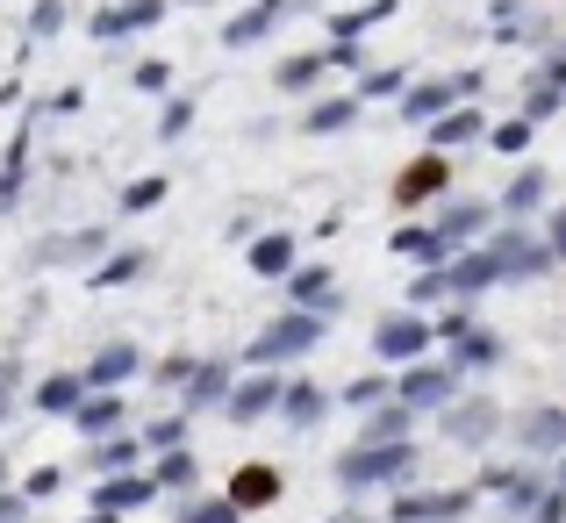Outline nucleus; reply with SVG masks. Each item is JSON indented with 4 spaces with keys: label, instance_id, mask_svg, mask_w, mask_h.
Instances as JSON below:
<instances>
[{
    "label": "nucleus",
    "instance_id": "f257e3e1",
    "mask_svg": "<svg viewBox=\"0 0 566 523\" xmlns=\"http://www.w3.org/2000/svg\"><path fill=\"white\" fill-rule=\"evenodd\" d=\"M331 337V316H316V308H280V316H265L259 331L244 337V366H280V373H294L308 352Z\"/></svg>",
    "mask_w": 566,
    "mask_h": 523
},
{
    "label": "nucleus",
    "instance_id": "f03ea898",
    "mask_svg": "<svg viewBox=\"0 0 566 523\" xmlns=\"http://www.w3.org/2000/svg\"><path fill=\"white\" fill-rule=\"evenodd\" d=\"M438 352V316L430 308H387V316L374 323V366L387 373H401V366H416V358H430Z\"/></svg>",
    "mask_w": 566,
    "mask_h": 523
},
{
    "label": "nucleus",
    "instance_id": "7ed1b4c3",
    "mask_svg": "<svg viewBox=\"0 0 566 523\" xmlns=\"http://www.w3.org/2000/svg\"><path fill=\"white\" fill-rule=\"evenodd\" d=\"M452 179H459V166H452V151H416L409 166L395 172V187H387V201H395V216H423V208H438V201H452Z\"/></svg>",
    "mask_w": 566,
    "mask_h": 523
},
{
    "label": "nucleus",
    "instance_id": "20e7f679",
    "mask_svg": "<svg viewBox=\"0 0 566 523\" xmlns=\"http://www.w3.org/2000/svg\"><path fill=\"white\" fill-rule=\"evenodd\" d=\"M488 251H495V265H502V287H531V280L559 273V251L545 244V230H531V222H502V230L488 237Z\"/></svg>",
    "mask_w": 566,
    "mask_h": 523
},
{
    "label": "nucleus",
    "instance_id": "39448f33",
    "mask_svg": "<svg viewBox=\"0 0 566 523\" xmlns=\"http://www.w3.org/2000/svg\"><path fill=\"white\" fill-rule=\"evenodd\" d=\"M395 395L409 401L416 416H438L444 401L467 395V366H459L452 352H430V358H416V366H401V373H395Z\"/></svg>",
    "mask_w": 566,
    "mask_h": 523
},
{
    "label": "nucleus",
    "instance_id": "423d86ee",
    "mask_svg": "<svg viewBox=\"0 0 566 523\" xmlns=\"http://www.w3.org/2000/svg\"><path fill=\"white\" fill-rule=\"evenodd\" d=\"M438 430H444L452 444H467V452H488V444L510 430V409H502L488 387H467L459 401H444V409H438Z\"/></svg>",
    "mask_w": 566,
    "mask_h": 523
},
{
    "label": "nucleus",
    "instance_id": "0eeeda50",
    "mask_svg": "<svg viewBox=\"0 0 566 523\" xmlns=\"http://www.w3.org/2000/svg\"><path fill=\"white\" fill-rule=\"evenodd\" d=\"M280 395H287V373L280 366H244L237 387H230V401H222V416H230L237 430H251V423H265V416H280Z\"/></svg>",
    "mask_w": 566,
    "mask_h": 523
},
{
    "label": "nucleus",
    "instance_id": "6e6552de",
    "mask_svg": "<svg viewBox=\"0 0 566 523\" xmlns=\"http://www.w3.org/2000/svg\"><path fill=\"white\" fill-rule=\"evenodd\" d=\"M409 467H416L409 438H395V444H380V438H359L345 459H337V481H345V488H374V481H401Z\"/></svg>",
    "mask_w": 566,
    "mask_h": 523
},
{
    "label": "nucleus",
    "instance_id": "1a4fd4ad",
    "mask_svg": "<svg viewBox=\"0 0 566 523\" xmlns=\"http://www.w3.org/2000/svg\"><path fill=\"white\" fill-rule=\"evenodd\" d=\"M430 222L444 230V244H452V251H467V244H488V237L502 230V208H495V193H488V201H481V193H459V201L430 208Z\"/></svg>",
    "mask_w": 566,
    "mask_h": 523
},
{
    "label": "nucleus",
    "instance_id": "9d476101",
    "mask_svg": "<svg viewBox=\"0 0 566 523\" xmlns=\"http://www.w3.org/2000/svg\"><path fill=\"white\" fill-rule=\"evenodd\" d=\"M559 108H566V51H545L538 65L524 72V86H516V115L545 129Z\"/></svg>",
    "mask_w": 566,
    "mask_h": 523
},
{
    "label": "nucleus",
    "instance_id": "9b49d317",
    "mask_svg": "<svg viewBox=\"0 0 566 523\" xmlns=\"http://www.w3.org/2000/svg\"><path fill=\"white\" fill-rule=\"evenodd\" d=\"M280 294H287V308H316V316H345V287H337V265L331 259H302L287 280H280Z\"/></svg>",
    "mask_w": 566,
    "mask_h": 523
},
{
    "label": "nucleus",
    "instance_id": "f8f14e48",
    "mask_svg": "<svg viewBox=\"0 0 566 523\" xmlns=\"http://www.w3.org/2000/svg\"><path fill=\"white\" fill-rule=\"evenodd\" d=\"M495 208H502V222H538L545 208H553V172H545L538 158H524V166H516L510 179H502Z\"/></svg>",
    "mask_w": 566,
    "mask_h": 523
},
{
    "label": "nucleus",
    "instance_id": "ddd939ff",
    "mask_svg": "<svg viewBox=\"0 0 566 523\" xmlns=\"http://www.w3.org/2000/svg\"><path fill=\"white\" fill-rule=\"evenodd\" d=\"M80 373H86V387H129V380H144V373H151V358H144L137 337H108V345L86 358Z\"/></svg>",
    "mask_w": 566,
    "mask_h": 523
},
{
    "label": "nucleus",
    "instance_id": "4468645a",
    "mask_svg": "<svg viewBox=\"0 0 566 523\" xmlns=\"http://www.w3.org/2000/svg\"><path fill=\"white\" fill-rule=\"evenodd\" d=\"M444 280H452V302H481V294L502 287V265H495V251H488V244H467V251L444 259Z\"/></svg>",
    "mask_w": 566,
    "mask_h": 523
},
{
    "label": "nucleus",
    "instance_id": "2eb2a0df",
    "mask_svg": "<svg viewBox=\"0 0 566 523\" xmlns=\"http://www.w3.org/2000/svg\"><path fill=\"white\" fill-rule=\"evenodd\" d=\"M237 373H244V358H237V352H208L201 366H193V380L180 387V401H187V409H222L230 387H237Z\"/></svg>",
    "mask_w": 566,
    "mask_h": 523
},
{
    "label": "nucleus",
    "instance_id": "dca6fc26",
    "mask_svg": "<svg viewBox=\"0 0 566 523\" xmlns=\"http://www.w3.org/2000/svg\"><path fill=\"white\" fill-rule=\"evenodd\" d=\"M387 259H401L409 273H423V265H444V259H452V244H444L438 222H409V216H401L395 237H387Z\"/></svg>",
    "mask_w": 566,
    "mask_h": 523
},
{
    "label": "nucleus",
    "instance_id": "f3484780",
    "mask_svg": "<svg viewBox=\"0 0 566 523\" xmlns=\"http://www.w3.org/2000/svg\"><path fill=\"white\" fill-rule=\"evenodd\" d=\"M115 251V237L101 230V222H86V230H65V237H43L36 251H29V265H43V273H51V265H80V259H108Z\"/></svg>",
    "mask_w": 566,
    "mask_h": 523
},
{
    "label": "nucleus",
    "instance_id": "a211bd4d",
    "mask_svg": "<svg viewBox=\"0 0 566 523\" xmlns=\"http://www.w3.org/2000/svg\"><path fill=\"white\" fill-rule=\"evenodd\" d=\"M337 409V395L308 373H287V395H280V423L287 430H323V416Z\"/></svg>",
    "mask_w": 566,
    "mask_h": 523
},
{
    "label": "nucleus",
    "instance_id": "6ab92c4d",
    "mask_svg": "<svg viewBox=\"0 0 566 523\" xmlns=\"http://www.w3.org/2000/svg\"><path fill=\"white\" fill-rule=\"evenodd\" d=\"M510 438L524 452H566V409L559 401H531V409L510 416Z\"/></svg>",
    "mask_w": 566,
    "mask_h": 523
},
{
    "label": "nucleus",
    "instance_id": "aec40b11",
    "mask_svg": "<svg viewBox=\"0 0 566 523\" xmlns=\"http://www.w3.org/2000/svg\"><path fill=\"white\" fill-rule=\"evenodd\" d=\"M488 129H495V123H488V115L473 108V101H459L452 115H438V123L423 129V144H430V151H481Z\"/></svg>",
    "mask_w": 566,
    "mask_h": 523
},
{
    "label": "nucleus",
    "instance_id": "412c9836",
    "mask_svg": "<svg viewBox=\"0 0 566 523\" xmlns=\"http://www.w3.org/2000/svg\"><path fill=\"white\" fill-rule=\"evenodd\" d=\"M244 265H251L259 280H273V287H280V280L302 265V237H294V230H259V237L244 244Z\"/></svg>",
    "mask_w": 566,
    "mask_h": 523
},
{
    "label": "nucleus",
    "instance_id": "4be33fe9",
    "mask_svg": "<svg viewBox=\"0 0 566 523\" xmlns=\"http://www.w3.org/2000/svg\"><path fill=\"white\" fill-rule=\"evenodd\" d=\"M444 352H452L459 366H467V380H473V373H502V366H510V337H502L488 316L473 323V331L459 337V345H444Z\"/></svg>",
    "mask_w": 566,
    "mask_h": 523
},
{
    "label": "nucleus",
    "instance_id": "5701e85b",
    "mask_svg": "<svg viewBox=\"0 0 566 523\" xmlns=\"http://www.w3.org/2000/svg\"><path fill=\"white\" fill-rule=\"evenodd\" d=\"M359 108H366L359 94H316V101L302 108V137H308V144H323V137H345V129L359 123Z\"/></svg>",
    "mask_w": 566,
    "mask_h": 523
},
{
    "label": "nucleus",
    "instance_id": "b1692460",
    "mask_svg": "<svg viewBox=\"0 0 566 523\" xmlns=\"http://www.w3.org/2000/svg\"><path fill=\"white\" fill-rule=\"evenodd\" d=\"M166 8H172V0H115V8L94 14V36L101 43H123V36H137V29L166 22Z\"/></svg>",
    "mask_w": 566,
    "mask_h": 523
},
{
    "label": "nucleus",
    "instance_id": "393cba45",
    "mask_svg": "<svg viewBox=\"0 0 566 523\" xmlns=\"http://www.w3.org/2000/svg\"><path fill=\"white\" fill-rule=\"evenodd\" d=\"M72 430H80V438H115V430H129L123 387H94V395L80 401V416H72Z\"/></svg>",
    "mask_w": 566,
    "mask_h": 523
},
{
    "label": "nucleus",
    "instance_id": "a878e982",
    "mask_svg": "<svg viewBox=\"0 0 566 523\" xmlns=\"http://www.w3.org/2000/svg\"><path fill=\"white\" fill-rule=\"evenodd\" d=\"M280 488H287V481H280V467H265V459H244V467L230 473V488H222V495H230L237 510H273Z\"/></svg>",
    "mask_w": 566,
    "mask_h": 523
},
{
    "label": "nucleus",
    "instance_id": "bb28decb",
    "mask_svg": "<svg viewBox=\"0 0 566 523\" xmlns=\"http://www.w3.org/2000/svg\"><path fill=\"white\" fill-rule=\"evenodd\" d=\"M395 108H401V123H409V129H430L438 115H452V108H459V86H452V80H416L409 94L395 101Z\"/></svg>",
    "mask_w": 566,
    "mask_h": 523
},
{
    "label": "nucleus",
    "instance_id": "cd10ccee",
    "mask_svg": "<svg viewBox=\"0 0 566 523\" xmlns=\"http://www.w3.org/2000/svg\"><path fill=\"white\" fill-rule=\"evenodd\" d=\"M144 273H151V251H144V244H115L108 259L86 265V287L108 294V287H129V280H144Z\"/></svg>",
    "mask_w": 566,
    "mask_h": 523
},
{
    "label": "nucleus",
    "instance_id": "c85d7f7f",
    "mask_svg": "<svg viewBox=\"0 0 566 523\" xmlns=\"http://www.w3.org/2000/svg\"><path fill=\"white\" fill-rule=\"evenodd\" d=\"M323 80H331V51H294V57H280V72H273V86L287 101H308Z\"/></svg>",
    "mask_w": 566,
    "mask_h": 523
},
{
    "label": "nucleus",
    "instance_id": "c756f323",
    "mask_svg": "<svg viewBox=\"0 0 566 523\" xmlns=\"http://www.w3.org/2000/svg\"><path fill=\"white\" fill-rule=\"evenodd\" d=\"M273 29H280V0H259V8H244V14L222 22V51H251V43H265Z\"/></svg>",
    "mask_w": 566,
    "mask_h": 523
},
{
    "label": "nucleus",
    "instance_id": "7c9ffc66",
    "mask_svg": "<svg viewBox=\"0 0 566 523\" xmlns=\"http://www.w3.org/2000/svg\"><path fill=\"white\" fill-rule=\"evenodd\" d=\"M172 201V172H144L129 187H115V216H151V208Z\"/></svg>",
    "mask_w": 566,
    "mask_h": 523
},
{
    "label": "nucleus",
    "instance_id": "2f4dec72",
    "mask_svg": "<svg viewBox=\"0 0 566 523\" xmlns=\"http://www.w3.org/2000/svg\"><path fill=\"white\" fill-rule=\"evenodd\" d=\"M86 395H94L86 373H43V380H36V409H51V416H80Z\"/></svg>",
    "mask_w": 566,
    "mask_h": 523
},
{
    "label": "nucleus",
    "instance_id": "473e14b6",
    "mask_svg": "<svg viewBox=\"0 0 566 523\" xmlns=\"http://www.w3.org/2000/svg\"><path fill=\"white\" fill-rule=\"evenodd\" d=\"M416 430V409L401 395H387L380 409H366V423H359V438H380V444H395V438H409Z\"/></svg>",
    "mask_w": 566,
    "mask_h": 523
},
{
    "label": "nucleus",
    "instance_id": "72a5a7b5",
    "mask_svg": "<svg viewBox=\"0 0 566 523\" xmlns=\"http://www.w3.org/2000/svg\"><path fill=\"white\" fill-rule=\"evenodd\" d=\"M387 395H395V373H387V366H374V373H359V380H345V387H337V409H380V401Z\"/></svg>",
    "mask_w": 566,
    "mask_h": 523
},
{
    "label": "nucleus",
    "instance_id": "f704fd0d",
    "mask_svg": "<svg viewBox=\"0 0 566 523\" xmlns=\"http://www.w3.org/2000/svg\"><path fill=\"white\" fill-rule=\"evenodd\" d=\"M531 137H538V123L510 115V123H495V129H488V144H481V151H495V158H510V166H524V158H531Z\"/></svg>",
    "mask_w": 566,
    "mask_h": 523
},
{
    "label": "nucleus",
    "instance_id": "c9c22d12",
    "mask_svg": "<svg viewBox=\"0 0 566 523\" xmlns=\"http://www.w3.org/2000/svg\"><path fill=\"white\" fill-rule=\"evenodd\" d=\"M409 308H430L438 316L444 302H452V280H444V265H423V273H409V294H401Z\"/></svg>",
    "mask_w": 566,
    "mask_h": 523
},
{
    "label": "nucleus",
    "instance_id": "e433bc0d",
    "mask_svg": "<svg viewBox=\"0 0 566 523\" xmlns=\"http://www.w3.org/2000/svg\"><path fill=\"white\" fill-rule=\"evenodd\" d=\"M352 94H359V101H401V94H409V72H401V65H374V72L352 80Z\"/></svg>",
    "mask_w": 566,
    "mask_h": 523
},
{
    "label": "nucleus",
    "instance_id": "4c0bfd02",
    "mask_svg": "<svg viewBox=\"0 0 566 523\" xmlns=\"http://www.w3.org/2000/svg\"><path fill=\"white\" fill-rule=\"evenodd\" d=\"M158 481H144V473H108V488H101V510H137V502H151Z\"/></svg>",
    "mask_w": 566,
    "mask_h": 523
},
{
    "label": "nucleus",
    "instance_id": "58836bf2",
    "mask_svg": "<svg viewBox=\"0 0 566 523\" xmlns=\"http://www.w3.org/2000/svg\"><path fill=\"white\" fill-rule=\"evenodd\" d=\"M193 366H201V352H166V358H151V373H144V380L166 387V395H180V387L193 380Z\"/></svg>",
    "mask_w": 566,
    "mask_h": 523
},
{
    "label": "nucleus",
    "instance_id": "ea45409f",
    "mask_svg": "<svg viewBox=\"0 0 566 523\" xmlns=\"http://www.w3.org/2000/svg\"><path fill=\"white\" fill-rule=\"evenodd\" d=\"M144 459V438H123V430H115V438H94V467L101 473H129Z\"/></svg>",
    "mask_w": 566,
    "mask_h": 523
},
{
    "label": "nucleus",
    "instance_id": "a19ab883",
    "mask_svg": "<svg viewBox=\"0 0 566 523\" xmlns=\"http://www.w3.org/2000/svg\"><path fill=\"white\" fill-rule=\"evenodd\" d=\"M481 488H495V495H510L516 510H524V502L538 495V473H516V467H488V473H481Z\"/></svg>",
    "mask_w": 566,
    "mask_h": 523
},
{
    "label": "nucleus",
    "instance_id": "79ce46f5",
    "mask_svg": "<svg viewBox=\"0 0 566 523\" xmlns=\"http://www.w3.org/2000/svg\"><path fill=\"white\" fill-rule=\"evenodd\" d=\"M473 323H481V302H444V308H438V352H444V345H459Z\"/></svg>",
    "mask_w": 566,
    "mask_h": 523
},
{
    "label": "nucleus",
    "instance_id": "37998d69",
    "mask_svg": "<svg viewBox=\"0 0 566 523\" xmlns=\"http://www.w3.org/2000/svg\"><path fill=\"white\" fill-rule=\"evenodd\" d=\"M193 129V94H166V108H158V144H180Z\"/></svg>",
    "mask_w": 566,
    "mask_h": 523
},
{
    "label": "nucleus",
    "instance_id": "c03bdc74",
    "mask_svg": "<svg viewBox=\"0 0 566 523\" xmlns=\"http://www.w3.org/2000/svg\"><path fill=\"white\" fill-rule=\"evenodd\" d=\"M129 86H137V94H151V101H166L172 94V65H166V57H144V65L129 72Z\"/></svg>",
    "mask_w": 566,
    "mask_h": 523
},
{
    "label": "nucleus",
    "instance_id": "a18cd8bd",
    "mask_svg": "<svg viewBox=\"0 0 566 523\" xmlns=\"http://www.w3.org/2000/svg\"><path fill=\"white\" fill-rule=\"evenodd\" d=\"M144 444H151V452H180V444H187V416H158V423H144Z\"/></svg>",
    "mask_w": 566,
    "mask_h": 523
},
{
    "label": "nucleus",
    "instance_id": "49530a36",
    "mask_svg": "<svg viewBox=\"0 0 566 523\" xmlns=\"http://www.w3.org/2000/svg\"><path fill=\"white\" fill-rule=\"evenodd\" d=\"M151 481H158V488H193V459H187V452H166Z\"/></svg>",
    "mask_w": 566,
    "mask_h": 523
},
{
    "label": "nucleus",
    "instance_id": "de8ad7c7",
    "mask_svg": "<svg viewBox=\"0 0 566 523\" xmlns=\"http://www.w3.org/2000/svg\"><path fill=\"white\" fill-rule=\"evenodd\" d=\"M237 516H244V510H237L230 495H216V502H193V510H187L180 523H237Z\"/></svg>",
    "mask_w": 566,
    "mask_h": 523
},
{
    "label": "nucleus",
    "instance_id": "09e8293b",
    "mask_svg": "<svg viewBox=\"0 0 566 523\" xmlns=\"http://www.w3.org/2000/svg\"><path fill=\"white\" fill-rule=\"evenodd\" d=\"M545 244H553V251H559V265H566V201L545 208Z\"/></svg>",
    "mask_w": 566,
    "mask_h": 523
},
{
    "label": "nucleus",
    "instance_id": "8fccbe9b",
    "mask_svg": "<svg viewBox=\"0 0 566 523\" xmlns=\"http://www.w3.org/2000/svg\"><path fill=\"white\" fill-rule=\"evenodd\" d=\"M452 86H459V101H481V94H488V72L467 65V72H452Z\"/></svg>",
    "mask_w": 566,
    "mask_h": 523
},
{
    "label": "nucleus",
    "instance_id": "3c124183",
    "mask_svg": "<svg viewBox=\"0 0 566 523\" xmlns=\"http://www.w3.org/2000/svg\"><path fill=\"white\" fill-rule=\"evenodd\" d=\"M57 29H65V8H57V0H43V8H36V36H57Z\"/></svg>",
    "mask_w": 566,
    "mask_h": 523
},
{
    "label": "nucleus",
    "instance_id": "603ef678",
    "mask_svg": "<svg viewBox=\"0 0 566 523\" xmlns=\"http://www.w3.org/2000/svg\"><path fill=\"white\" fill-rule=\"evenodd\" d=\"M14 380H22V366H0V409L14 401Z\"/></svg>",
    "mask_w": 566,
    "mask_h": 523
},
{
    "label": "nucleus",
    "instance_id": "864d4df0",
    "mask_svg": "<svg viewBox=\"0 0 566 523\" xmlns=\"http://www.w3.org/2000/svg\"><path fill=\"white\" fill-rule=\"evenodd\" d=\"M180 8H201V0H180Z\"/></svg>",
    "mask_w": 566,
    "mask_h": 523
},
{
    "label": "nucleus",
    "instance_id": "5fc2aeb1",
    "mask_svg": "<svg viewBox=\"0 0 566 523\" xmlns=\"http://www.w3.org/2000/svg\"><path fill=\"white\" fill-rule=\"evenodd\" d=\"M345 523H352V516H345Z\"/></svg>",
    "mask_w": 566,
    "mask_h": 523
}]
</instances>
